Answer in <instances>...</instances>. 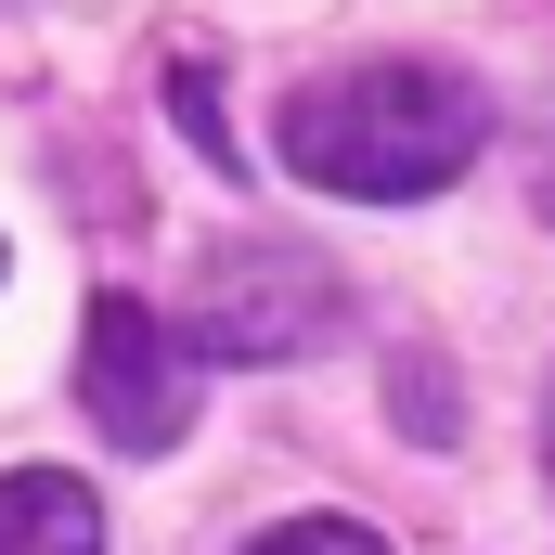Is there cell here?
Masks as SVG:
<instances>
[{"mask_svg":"<svg viewBox=\"0 0 555 555\" xmlns=\"http://www.w3.org/2000/svg\"><path fill=\"white\" fill-rule=\"evenodd\" d=\"M272 142H284L297 181H323L349 207H414V194H439V181L478 168L491 91L465 65H336V78H297L284 91Z\"/></svg>","mask_w":555,"mask_h":555,"instance_id":"cell-1","label":"cell"},{"mask_svg":"<svg viewBox=\"0 0 555 555\" xmlns=\"http://www.w3.org/2000/svg\"><path fill=\"white\" fill-rule=\"evenodd\" d=\"M336 323H349V284L323 272L310 246L233 233V246H207V259H194L181 349H207V362H310Z\"/></svg>","mask_w":555,"mask_h":555,"instance_id":"cell-2","label":"cell"},{"mask_svg":"<svg viewBox=\"0 0 555 555\" xmlns=\"http://www.w3.org/2000/svg\"><path fill=\"white\" fill-rule=\"evenodd\" d=\"M78 401L104 426V452H181L194 414H207V362L181 349L168 310L91 297V323H78Z\"/></svg>","mask_w":555,"mask_h":555,"instance_id":"cell-3","label":"cell"},{"mask_svg":"<svg viewBox=\"0 0 555 555\" xmlns=\"http://www.w3.org/2000/svg\"><path fill=\"white\" fill-rule=\"evenodd\" d=\"M0 555H104V504L52 465H13L0 478Z\"/></svg>","mask_w":555,"mask_h":555,"instance_id":"cell-4","label":"cell"},{"mask_svg":"<svg viewBox=\"0 0 555 555\" xmlns=\"http://www.w3.org/2000/svg\"><path fill=\"white\" fill-rule=\"evenodd\" d=\"M388 414L414 426L426 452H452V426H465V401H452V362H439V349H401V362H388Z\"/></svg>","mask_w":555,"mask_h":555,"instance_id":"cell-5","label":"cell"},{"mask_svg":"<svg viewBox=\"0 0 555 555\" xmlns=\"http://www.w3.org/2000/svg\"><path fill=\"white\" fill-rule=\"evenodd\" d=\"M246 555H388V530H362V517H272Z\"/></svg>","mask_w":555,"mask_h":555,"instance_id":"cell-6","label":"cell"},{"mask_svg":"<svg viewBox=\"0 0 555 555\" xmlns=\"http://www.w3.org/2000/svg\"><path fill=\"white\" fill-rule=\"evenodd\" d=\"M168 104H181V130H194L220 168H233V142H220V78H207V65H168Z\"/></svg>","mask_w":555,"mask_h":555,"instance_id":"cell-7","label":"cell"},{"mask_svg":"<svg viewBox=\"0 0 555 555\" xmlns=\"http://www.w3.org/2000/svg\"><path fill=\"white\" fill-rule=\"evenodd\" d=\"M530 207L555 220V142H530Z\"/></svg>","mask_w":555,"mask_h":555,"instance_id":"cell-8","label":"cell"},{"mask_svg":"<svg viewBox=\"0 0 555 555\" xmlns=\"http://www.w3.org/2000/svg\"><path fill=\"white\" fill-rule=\"evenodd\" d=\"M543 478H555V388H543Z\"/></svg>","mask_w":555,"mask_h":555,"instance_id":"cell-9","label":"cell"}]
</instances>
